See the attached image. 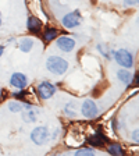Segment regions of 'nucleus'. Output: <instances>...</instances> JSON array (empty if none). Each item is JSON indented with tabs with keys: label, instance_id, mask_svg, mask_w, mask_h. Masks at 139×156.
<instances>
[{
	"label": "nucleus",
	"instance_id": "5",
	"mask_svg": "<svg viewBox=\"0 0 139 156\" xmlns=\"http://www.w3.org/2000/svg\"><path fill=\"white\" fill-rule=\"evenodd\" d=\"M56 91H57L56 87L49 81H42L40 84H38V87H36V94H38V96L40 98L42 101L50 99V98L56 94Z\"/></svg>",
	"mask_w": 139,
	"mask_h": 156
},
{
	"label": "nucleus",
	"instance_id": "2",
	"mask_svg": "<svg viewBox=\"0 0 139 156\" xmlns=\"http://www.w3.org/2000/svg\"><path fill=\"white\" fill-rule=\"evenodd\" d=\"M49 136H50V133H49V128L46 126H38L35 127L31 133V141H32L35 145H45L49 141Z\"/></svg>",
	"mask_w": 139,
	"mask_h": 156
},
{
	"label": "nucleus",
	"instance_id": "14",
	"mask_svg": "<svg viewBox=\"0 0 139 156\" xmlns=\"http://www.w3.org/2000/svg\"><path fill=\"white\" fill-rule=\"evenodd\" d=\"M7 109H9V112H11V113H21V112L24 110V103L19 101H10L9 103H7Z\"/></svg>",
	"mask_w": 139,
	"mask_h": 156
},
{
	"label": "nucleus",
	"instance_id": "3",
	"mask_svg": "<svg viewBox=\"0 0 139 156\" xmlns=\"http://www.w3.org/2000/svg\"><path fill=\"white\" fill-rule=\"evenodd\" d=\"M114 60L117 62V64L121 66L124 68H128L130 70L131 67L134 66V56L130 50L127 49H120L114 53Z\"/></svg>",
	"mask_w": 139,
	"mask_h": 156
},
{
	"label": "nucleus",
	"instance_id": "26",
	"mask_svg": "<svg viewBox=\"0 0 139 156\" xmlns=\"http://www.w3.org/2000/svg\"><path fill=\"white\" fill-rule=\"evenodd\" d=\"M138 24H139V17H138Z\"/></svg>",
	"mask_w": 139,
	"mask_h": 156
},
{
	"label": "nucleus",
	"instance_id": "7",
	"mask_svg": "<svg viewBox=\"0 0 139 156\" xmlns=\"http://www.w3.org/2000/svg\"><path fill=\"white\" fill-rule=\"evenodd\" d=\"M81 113L86 119H95L99 113V109H97V105L95 103V101H92V99L84 101V103L81 106Z\"/></svg>",
	"mask_w": 139,
	"mask_h": 156
},
{
	"label": "nucleus",
	"instance_id": "20",
	"mask_svg": "<svg viewBox=\"0 0 139 156\" xmlns=\"http://www.w3.org/2000/svg\"><path fill=\"white\" fill-rule=\"evenodd\" d=\"M139 0H124V6L127 7H132V6H138Z\"/></svg>",
	"mask_w": 139,
	"mask_h": 156
},
{
	"label": "nucleus",
	"instance_id": "18",
	"mask_svg": "<svg viewBox=\"0 0 139 156\" xmlns=\"http://www.w3.org/2000/svg\"><path fill=\"white\" fill-rule=\"evenodd\" d=\"M96 49L102 53V56H103V57H106V58H110V57H111V56H110V55H111V52H110V50H109L107 48H104L103 45H97V46H96Z\"/></svg>",
	"mask_w": 139,
	"mask_h": 156
},
{
	"label": "nucleus",
	"instance_id": "27",
	"mask_svg": "<svg viewBox=\"0 0 139 156\" xmlns=\"http://www.w3.org/2000/svg\"><path fill=\"white\" fill-rule=\"evenodd\" d=\"M0 17H2V11H0Z\"/></svg>",
	"mask_w": 139,
	"mask_h": 156
},
{
	"label": "nucleus",
	"instance_id": "22",
	"mask_svg": "<svg viewBox=\"0 0 139 156\" xmlns=\"http://www.w3.org/2000/svg\"><path fill=\"white\" fill-rule=\"evenodd\" d=\"M131 84H132L134 87H139V73L135 77H132V82H131Z\"/></svg>",
	"mask_w": 139,
	"mask_h": 156
},
{
	"label": "nucleus",
	"instance_id": "8",
	"mask_svg": "<svg viewBox=\"0 0 139 156\" xmlns=\"http://www.w3.org/2000/svg\"><path fill=\"white\" fill-rule=\"evenodd\" d=\"M23 103H24V110L21 113H23L24 121H26V123H36L39 112L31 103H28V102H23Z\"/></svg>",
	"mask_w": 139,
	"mask_h": 156
},
{
	"label": "nucleus",
	"instance_id": "11",
	"mask_svg": "<svg viewBox=\"0 0 139 156\" xmlns=\"http://www.w3.org/2000/svg\"><path fill=\"white\" fill-rule=\"evenodd\" d=\"M17 45H18V49L23 53H29L31 50H32V48H33V39L23 38V39H19Z\"/></svg>",
	"mask_w": 139,
	"mask_h": 156
},
{
	"label": "nucleus",
	"instance_id": "1",
	"mask_svg": "<svg viewBox=\"0 0 139 156\" xmlns=\"http://www.w3.org/2000/svg\"><path fill=\"white\" fill-rule=\"evenodd\" d=\"M70 64L65 58L60 57V56H50L46 60V68L47 71H50L54 75H63L68 70Z\"/></svg>",
	"mask_w": 139,
	"mask_h": 156
},
{
	"label": "nucleus",
	"instance_id": "28",
	"mask_svg": "<svg viewBox=\"0 0 139 156\" xmlns=\"http://www.w3.org/2000/svg\"><path fill=\"white\" fill-rule=\"evenodd\" d=\"M56 156H60V155H56Z\"/></svg>",
	"mask_w": 139,
	"mask_h": 156
},
{
	"label": "nucleus",
	"instance_id": "17",
	"mask_svg": "<svg viewBox=\"0 0 139 156\" xmlns=\"http://www.w3.org/2000/svg\"><path fill=\"white\" fill-rule=\"evenodd\" d=\"M74 156H96V153L92 149H89V148H81V149H78L75 152Z\"/></svg>",
	"mask_w": 139,
	"mask_h": 156
},
{
	"label": "nucleus",
	"instance_id": "19",
	"mask_svg": "<svg viewBox=\"0 0 139 156\" xmlns=\"http://www.w3.org/2000/svg\"><path fill=\"white\" fill-rule=\"evenodd\" d=\"M65 113H67V116L74 117L75 116V103H68L65 106Z\"/></svg>",
	"mask_w": 139,
	"mask_h": 156
},
{
	"label": "nucleus",
	"instance_id": "23",
	"mask_svg": "<svg viewBox=\"0 0 139 156\" xmlns=\"http://www.w3.org/2000/svg\"><path fill=\"white\" fill-rule=\"evenodd\" d=\"M4 50H6V46H4V45H0V57L4 55Z\"/></svg>",
	"mask_w": 139,
	"mask_h": 156
},
{
	"label": "nucleus",
	"instance_id": "15",
	"mask_svg": "<svg viewBox=\"0 0 139 156\" xmlns=\"http://www.w3.org/2000/svg\"><path fill=\"white\" fill-rule=\"evenodd\" d=\"M58 36V31L56 28H46L43 31V39L45 42H52Z\"/></svg>",
	"mask_w": 139,
	"mask_h": 156
},
{
	"label": "nucleus",
	"instance_id": "4",
	"mask_svg": "<svg viewBox=\"0 0 139 156\" xmlns=\"http://www.w3.org/2000/svg\"><path fill=\"white\" fill-rule=\"evenodd\" d=\"M81 23H82V16H81V13H79V10H74L71 13L65 14V16L61 18L63 27L67 29L77 28V27L81 25Z\"/></svg>",
	"mask_w": 139,
	"mask_h": 156
},
{
	"label": "nucleus",
	"instance_id": "9",
	"mask_svg": "<svg viewBox=\"0 0 139 156\" xmlns=\"http://www.w3.org/2000/svg\"><path fill=\"white\" fill-rule=\"evenodd\" d=\"M56 45H57V48L61 50V52H72L75 49V41L72 38H70V36H60V38H57V42H56Z\"/></svg>",
	"mask_w": 139,
	"mask_h": 156
},
{
	"label": "nucleus",
	"instance_id": "10",
	"mask_svg": "<svg viewBox=\"0 0 139 156\" xmlns=\"http://www.w3.org/2000/svg\"><path fill=\"white\" fill-rule=\"evenodd\" d=\"M132 77L134 75L131 74V71L128 70V68H121V70L117 71V78L125 85H131V82H132Z\"/></svg>",
	"mask_w": 139,
	"mask_h": 156
},
{
	"label": "nucleus",
	"instance_id": "16",
	"mask_svg": "<svg viewBox=\"0 0 139 156\" xmlns=\"http://www.w3.org/2000/svg\"><path fill=\"white\" fill-rule=\"evenodd\" d=\"M109 153L111 156H123L124 155V151H123V146L120 144H110L109 148H107Z\"/></svg>",
	"mask_w": 139,
	"mask_h": 156
},
{
	"label": "nucleus",
	"instance_id": "12",
	"mask_svg": "<svg viewBox=\"0 0 139 156\" xmlns=\"http://www.w3.org/2000/svg\"><path fill=\"white\" fill-rule=\"evenodd\" d=\"M26 28H28L29 32L38 34L39 29H40V21H39V18H36L33 16L28 17V20H26Z\"/></svg>",
	"mask_w": 139,
	"mask_h": 156
},
{
	"label": "nucleus",
	"instance_id": "24",
	"mask_svg": "<svg viewBox=\"0 0 139 156\" xmlns=\"http://www.w3.org/2000/svg\"><path fill=\"white\" fill-rule=\"evenodd\" d=\"M2 24H3V21H2V17H0V28H2Z\"/></svg>",
	"mask_w": 139,
	"mask_h": 156
},
{
	"label": "nucleus",
	"instance_id": "13",
	"mask_svg": "<svg viewBox=\"0 0 139 156\" xmlns=\"http://www.w3.org/2000/svg\"><path fill=\"white\" fill-rule=\"evenodd\" d=\"M88 142L92 146H103L106 142V138H104V135H102V133H96L88 140Z\"/></svg>",
	"mask_w": 139,
	"mask_h": 156
},
{
	"label": "nucleus",
	"instance_id": "6",
	"mask_svg": "<svg viewBox=\"0 0 139 156\" xmlns=\"http://www.w3.org/2000/svg\"><path fill=\"white\" fill-rule=\"evenodd\" d=\"M9 82H10V87L14 88V89H25L26 85H28V77L24 73L16 71L11 74Z\"/></svg>",
	"mask_w": 139,
	"mask_h": 156
},
{
	"label": "nucleus",
	"instance_id": "21",
	"mask_svg": "<svg viewBox=\"0 0 139 156\" xmlns=\"http://www.w3.org/2000/svg\"><path fill=\"white\" fill-rule=\"evenodd\" d=\"M132 140H134V142L139 144V128H136V130L132 133Z\"/></svg>",
	"mask_w": 139,
	"mask_h": 156
},
{
	"label": "nucleus",
	"instance_id": "25",
	"mask_svg": "<svg viewBox=\"0 0 139 156\" xmlns=\"http://www.w3.org/2000/svg\"><path fill=\"white\" fill-rule=\"evenodd\" d=\"M0 91H2V85H0Z\"/></svg>",
	"mask_w": 139,
	"mask_h": 156
}]
</instances>
